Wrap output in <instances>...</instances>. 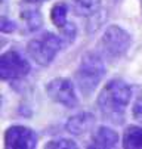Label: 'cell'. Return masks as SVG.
<instances>
[{
    "instance_id": "cell-1",
    "label": "cell",
    "mask_w": 142,
    "mask_h": 149,
    "mask_svg": "<svg viewBox=\"0 0 142 149\" xmlns=\"http://www.w3.org/2000/svg\"><path fill=\"white\" fill-rule=\"evenodd\" d=\"M132 99V87L121 78H113L98 95V108L104 118L114 124H123L126 108Z\"/></svg>"
},
{
    "instance_id": "cell-2",
    "label": "cell",
    "mask_w": 142,
    "mask_h": 149,
    "mask_svg": "<svg viewBox=\"0 0 142 149\" xmlns=\"http://www.w3.org/2000/svg\"><path fill=\"white\" fill-rule=\"evenodd\" d=\"M105 77V65L99 52H87L76 70V84L85 97H89Z\"/></svg>"
},
{
    "instance_id": "cell-3",
    "label": "cell",
    "mask_w": 142,
    "mask_h": 149,
    "mask_svg": "<svg viewBox=\"0 0 142 149\" xmlns=\"http://www.w3.org/2000/svg\"><path fill=\"white\" fill-rule=\"evenodd\" d=\"M132 46V36L120 25H108L99 38L98 52L102 58H107L113 62L120 61L129 52Z\"/></svg>"
},
{
    "instance_id": "cell-4",
    "label": "cell",
    "mask_w": 142,
    "mask_h": 149,
    "mask_svg": "<svg viewBox=\"0 0 142 149\" xmlns=\"http://www.w3.org/2000/svg\"><path fill=\"white\" fill-rule=\"evenodd\" d=\"M62 46H64L62 38L50 31H46L28 41L27 53L37 65L48 67L53 62V59L56 58L59 50L62 49Z\"/></svg>"
},
{
    "instance_id": "cell-5",
    "label": "cell",
    "mask_w": 142,
    "mask_h": 149,
    "mask_svg": "<svg viewBox=\"0 0 142 149\" xmlns=\"http://www.w3.org/2000/svg\"><path fill=\"white\" fill-rule=\"evenodd\" d=\"M31 71L30 62L16 50L3 52L0 56V77L5 81H19Z\"/></svg>"
},
{
    "instance_id": "cell-6",
    "label": "cell",
    "mask_w": 142,
    "mask_h": 149,
    "mask_svg": "<svg viewBox=\"0 0 142 149\" xmlns=\"http://www.w3.org/2000/svg\"><path fill=\"white\" fill-rule=\"evenodd\" d=\"M46 93L50 100L65 106V108H76L78 105L76 86L70 78H65V77L52 78L46 84Z\"/></svg>"
},
{
    "instance_id": "cell-7",
    "label": "cell",
    "mask_w": 142,
    "mask_h": 149,
    "mask_svg": "<svg viewBox=\"0 0 142 149\" xmlns=\"http://www.w3.org/2000/svg\"><path fill=\"white\" fill-rule=\"evenodd\" d=\"M3 142L5 148L9 149H34L37 146L38 137L30 127L15 124L6 129Z\"/></svg>"
},
{
    "instance_id": "cell-8",
    "label": "cell",
    "mask_w": 142,
    "mask_h": 149,
    "mask_svg": "<svg viewBox=\"0 0 142 149\" xmlns=\"http://www.w3.org/2000/svg\"><path fill=\"white\" fill-rule=\"evenodd\" d=\"M96 118L92 112L83 111L73 117H70L65 123V130L73 136H85L86 133L92 132Z\"/></svg>"
},
{
    "instance_id": "cell-9",
    "label": "cell",
    "mask_w": 142,
    "mask_h": 149,
    "mask_svg": "<svg viewBox=\"0 0 142 149\" xmlns=\"http://www.w3.org/2000/svg\"><path fill=\"white\" fill-rule=\"evenodd\" d=\"M118 143V134L111 127L99 125L92 132L90 136V148H99V149H111L115 148Z\"/></svg>"
},
{
    "instance_id": "cell-10",
    "label": "cell",
    "mask_w": 142,
    "mask_h": 149,
    "mask_svg": "<svg viewBox=\"0 0 142 149\" xmlns=\"http://www.w3.org/2000/svg\"><path fill=\"white\" fill-rule=\"evenodd\" d=\"M37 6L38 5L24 3V8L19 12L21 13V21H22L27 33H34V31L40 30L43 25V16Z\"/></svg>"
},
{
    "instance_id": "cell-11",
    "label": "cell",
    "mask_w": 142,
    "mask_h": 149,
    "mask_svg": "<svg viewBox=\"0 0 142 149\" xmlns=\"http://www.w3.org/2000/svg\"><path fill=\"white\" fill-rule=\"evenodd\" d=\"M73 10L77 16L92 18L101 12V0H71Z\"/></svg>"
},
{
    "instance_id": "cell-12",
    "label": "cell",
    "mask_w": 142,
    "mask_h": 149,
    "mask_svg": "<svg viewBox=\"0 0 142 149\" xmlns=\"http://www.w3.org/2000/svg\"><path fill=\"white\" fill-rule=\"evenodd\" d=\"M123 148L126 149H142V127L129 125L123 133Z\"/></svg>"
},
{
    "instance_id": "cell-13",
    "label": "cell",
    "mask_w": 142,
    "mask_h": 149,
    "mask_svg": "<svg viewBox=\"0 0 142 149\" xmlns=\"http://www.w3.org/2000/svg\"><path fill=\"white\" fill-rule=\"evenodd\" d=\"M68 10H70V5L64 0L61 2H56L52 9H50V21L52 24L59 30L62 28L67 22H68Z\"/></svg>"
},
{
    "instance_id": "cell-14",
    "label": "cell",
    "mask_w": 142,
    "mask_h": 149,
    "mask_svg": "<svg viewBox=\"0 0 142 149\" xmlns=\"http://www.w3.org/2000/svg\"><path fill=\"white\" fill-rule=\"evenodd\" d=\"M59 33H61L59 37L62 38L64 46H70L74 43V40L77 37V27L73 22H67L62 28H59Z\"/></svg>"
},
{
    "instance_id": "cell-15",
    "label": "cell",
    "mask_w": 142,
    "mask_h": 149,
    "mask_svg": "<svg viewBox=\"0 0 142 149\" xmlns=\"http://www.w3.org/2000/svg\"><path fill=\"white\" fill-rule=\"evenodd\" d=\"M56 149V148H67V149H76L77 143L71 139H64V137H59V139H52L45 145V149Z\"/></svg>"
},
{
    "instance_id": "cell-16",
    "label": "cell",
    "mask_w": 142,
    "mask_h": 149,
    "mask_svg": "<svg viewBox=\"0 0 142 149\" xmlns=\"http://www.w3.org/2000/svg\"><path fill=\"white\" fill-rule=\"evenodd\" d=\"M16 28H18V25H16L15 21H12V19H9L8 16L2 15V24H0V30H2L3 34H12V33L16 31Z\"/></svg>"
},
{
    "instance_id": "cell-17",
    "label": "cell",
    "mask_w": 142,
    "mask_h": 149,
    "mask_svg": "<svg viewBox=\"0 0 142 149\" xmlns=\"http://www.w3.org/2000/svg\"><path fill=\"white\" fill-rule=\"evenodd\" d=\"M132 117L136 120V121H139V123H142V95L135 100V103H133V108H132Z\"/></svg>"
},
{
    "instance_id": "cell-18",
    "label": "cell",
    "mask_w": 142,
    "mask_h": 149,
    "mask_svg": "<svg viewBox=\"0 0 142 149\" xmlns=\"http://www.w3.org/2000/svg\"><path fill=\"white\" fill-rule=\"evenodd\" d=\"M43 2H48V0H22V3H31V5H42Z\"/></svg>"
},
{
    "instance_id": "cell-19",
    "label": "cell",
    "mask_w": 142,
    "mask_h": 149,
    "mask_svg": "<svg viewBox=\"0 0 142 149\" xmlns=\"http://www.w3.org/2000/svg\"><path fill=\"white\" fill-rule=\"evenodd\" d=\"M141 9H142V0H141Z\"/></svg>"
},
{
    "instance_id": "cell-20",
    "label": "cell",
    "mask_w": 142,
    "mask_h": 149,
    "mask_svg": "<svg viewBox=\"0 0 142 149\" xmlns=\"http://www.w3.org/2000/svg\"><path fill=\"white\" fill-rule=\"evenodd\" d=\"M2 3H5V0H2Z\"/></svg>"
}]
</instances>
